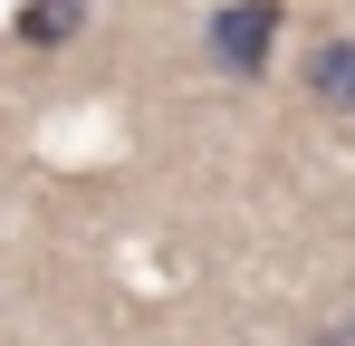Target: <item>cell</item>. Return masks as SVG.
I'll use <instances>...</instances> for the list:
<instances>
[{
    "mask_svg": "<svg viewBox=\"0 0 355 346\" xmlns=\"http://www.w3.org/2000/svg\"><path fill=\"white\" fill-rule=\"evenodd\" d=\"M279 29H288V0H221L211 10V29H202V49L221 77H269V49H279Z\"/></svg>",
    "mask_w": 355,
    "mask_h": 346,
    "instance_id": "1",
    "label": "cell"
},
{
    "mask_svg": "<svg viewBox=\"0 0 355 346\" xmlns=\"http://www.w3.org/2000/svg\"><path fill=\"white\" fill-rule=\"evenodd\" d=\"M346 337H355V327H346Z\"/></svg>",
    "mask_w": 355,
    "mask_h": 346,
    "instance_id": "4",
    "label": "cell"
},
{
    "mask_svg": "<svg viewBox=\"0 0 355 346\" xmlns=\"http://www.w3.org/2000/svg\"><path fill=\"white\" fill-rule=\"evenodd\" d=\"M297 87H307V106H317V115H355V39H346V29L307 39V58H297Z\"/></svg>",
    "mask_w": 355,
    "mask_h": 346,
    "instance_id": "2",
    "label": "cell"
},
{
    "mask_svg": "<svg viewBox=\"0 0 355 346\" xmlns=\"http://www.w3.org/2000/svg\"><path fill=\"white\" fill-rule=\"evenodd\" d=\"M19 49H67L77 29H87V0H19Z\"/></svg>",
    "mask_w": 355,
    "mask_h": 346,
    "instance_id": "3",
    "label": "cell"
}]
</instances>
